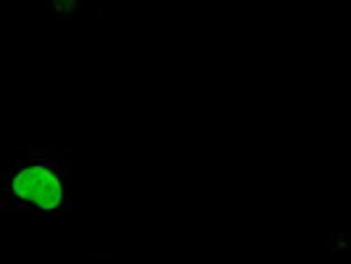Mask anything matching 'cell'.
Listing matches in <instances>:
<instances>
[{
    "label": "cell",
    "instance_id": "obj_1",
    "mask_svg": "<svg viewBox=\"0 0 351 264\" xmlns=\"http://www.w3.org/2000/svg\"><path fill=\"white\" fill-rule=\"evenodd\" d=\"M11 198L21 206L53 211L64 206V182L58 169H53L48 161H24L8 177Z\"/></svg>",
    "mask_w": 351,
    "mask_h": 264
}]
</instances>
